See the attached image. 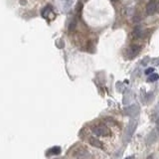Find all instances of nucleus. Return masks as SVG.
<instances>
[{"instance_id":"39448f33","label":"nucleus","mask_w":159,"mask_h":159,"mask_svg":"<svg viewBox=\"0 0 159 159\" xmlns=\"http://www.w3.org/2000/svg\"><path fill=\"white\" fill-rule=\"evenodd\" d=\"M142 34H143V32H142L141 28H140L139 26L135 27L134 32H133V35H134L135 38H139V37H141V36H142Z\"/></svg>"},{"instance_id":"f03ea898","label":"nucleus","mask_w":159,"mask_h":159,"mask_svg":"<svg viewBox=\"0 0 159 159\" xmlns=\"http://www.w3.org/2000/svg\"><path fill=\"white\" fill-rule=\"evenodd\" d=\"M140 50H141V47L139 45H136V44L130 45L126 49V57L128 59H133L140 53Z\"/></svg>"},{"instance_id":"20e7f679","label":"nucleus","mask_w":159,"mask_h":159,"mask_svg":"<svg viewBox=\"0 0 159 159\" xmlns=\"http://www.w3.org/2000/svg\"><path fill=\"white\" fill-rule=\"evenodd\" d=\"M90 143L92 144L93 146H96V147L98 148H104V145H102V143L100 141V140L96 139L95 137H90Z\"/></svg>"},{"instance_id":"6e6552de","label":"nucleus","mask_w":159,"mask_h":159,"mask_svg":"<svg viewBox=\"0 0 159 159\" xmlns=\"http://www.w3.org/2000/svg\"><path fill=\"white\" fill-rule=\"evenodd\" d=\"M61 152V148L59 146H57V147H53L51 149V151H50V153L51 154H59Z\"/></svg>"},{"instance_id":"9d476101","label":"nucleus","mask_w":159,"mask_h":159,"mask_svg":"<svg viewBox=\"0 0 159 159\" xmlns=\"http://www.w3.org/2000/svg\"><path fill=\"white\" fill-rule=\"evenodd\" d=\"M125 159H134V156H128V157L125 158Z\"/></svg>"},{"instance_id":"f257e3e1","label":"nucleus","mask_w":159,"mask_h":159,"mask_svg":"<svg viewBox=\"0 0 159 159\" xmlns=\"http://www.w3.org/2000/svg\"><path fill=\"white\" fill-rule=\"evenodd\" d=\"M93 132L98 136H108L110 135V130L106 125L100 124L93 127Z\"/></svg>"},{"instance_id":"423d86ee","label":"nucleus","mask_w":159,"mask_h":159,"mask_svg":"<svg viewBox=\"0 0 159 159\" xmlns=\"http://www.w3.org/2000/svg\"><path fill=\"white\" fill-rule=\"evenodd\" d=\"M159 79V75L158 74H151L149 75V78H148V82H155L157 81V80Z\"/></svg>"},{"instance_id":"f8f14e48","label":"nucleus","mask_w":159,"mask_h":159,"mask_svg":"<svg viewBox=\"0 0 159 159\" xmlns=\"http://www.w3.org/2000/svg\"><path fill=\"white\" fill-rule=\"evenodd\" d=\"M158 11H159V5H158Z\"/></svg>"},{"instance_id":"7ed1b4c3","label":"nucleus","mask_w":159,"mask_h":159,"mask_svg":"<svg viewBox=\"0 0 159 159\" xmlns=\"http://www.w3.org/2000/svg\"><path fill=\"white\" fill-rule=\"evenodd\" d=\"M156 10H157V2H156V0H149V2L146 5V9H145L146 14L149 16L153 15L156 12Z\"/></svg>"},{"instance_id":"0eeeda50","label":"nucleus","mask_w":159,"mask_h":159,"mask_svg":"<svg viewBox=\"0 0 159 159\" xmlns=\"http://www.w3.org/2000/svg\"><path fill=\"white\" fill-rule=\"evenodd\" d=\"M76 25H77L76 20L73 19L72 21H71V23H70V26H69V31H74L75 28H76Z\"/></svg>"},{"instance_id":"9b49d317","label":"nucleus","mask_w":159,"mask_h":159,"mask_svg":"<svg viewBox=\"0 0 159 159\" xmlns=\"http://www.w3.org/2000/svg\"><path fill=\"white\" fill-rule=\"evenodd\" d=\"M21 4H26V0H21Z\"/></svg>"},{"instance_id":"1a4fd4ad","label":"nucleus","mask_w":159,"mask_h":159,"mask_svg":"<svg viewBox=\"0 0 159 159\" xmlns=\"http://www.w3.org/2000/svg\"><path fill=\"white\" fill-rule=\"evenodd\" d=\"M153 72H154L153 68H148L147 70H145V74L146 75H151V74H153Z\"/></svg>"}]
</instances>
